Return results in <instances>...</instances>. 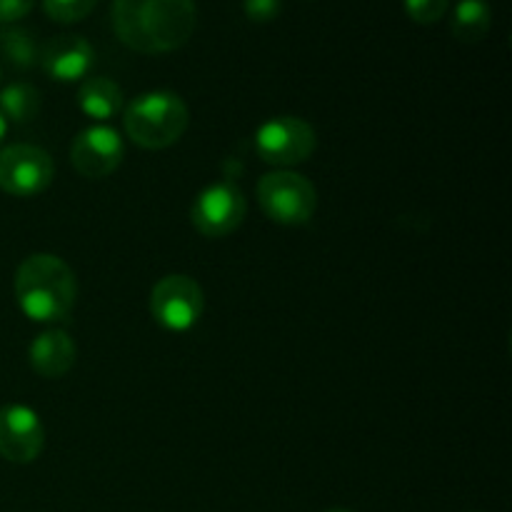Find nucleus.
<instances>
[{
	"mask_svg": "<svg viewBox=\"0 0 512 512\" xmlns=\"http://www.w3.org/2000/svg\"><path fill=\"white\" fill-rule=\"evenodd\" d=\"M188 105L170 90L143 93L125 108V133L135 145L163 150L178 143L188 128Z\"/></svg>",
	"mask_w": 512,
	"mask_h": 512,
	"instance_id": "7ed1b4c3",
	"label": "nucleus"
},
{
	"mask_svg": "<svg viewBox=\"0 0 512 512\" xmlns=\"http://www.w3.org/2000/svg\"><path fill=\"white\" fill-rule=\"evenodd\" d=\"M55 173L53 158L38 145H8L0 150V188L15 198L43 193Z\"/></svg>",
	"mask_w": 512,
	"mask_h": 512,
	"instance_id": "0eeeda50",
	"label": "nucleus"
},
{
	"mask_svg": "<svg viewBox=\"0 0 512 512\" xmlns=\"http://www.w3.org/2000/svg\"><path fill=\"white\" fill-rule=\"evenodd\" d=\"M78 105L88 118L108 120L123 108V90L110 78H88L78 93Z\"/></svg>",
	"mask_w": 512,
	"mask_h": 512,
	"instance_id": "ddd939ff",
	"label": "nucleus"
},
{
	"mask_svg": "<svg viewBox=\"0 0 512 512\" xmlns=\"http://www.w3.org/2000/svg\"><path fill=\"white\" fill-rule=\"evenodd\" d=\"M205 308L203 290L188 275H165L150 293V313L163 328L183 333L200 320Z\"/></svg>",
	"mask_w": 512,
	"mask_h": 512,
	"instance_id": "423d86ee",
	"label": "nucleus"
},
{
	"mask_svg": "<svg viewBox=\"0 0 512 512\" xmlns=\"http://www.w3.org/2000/svg\"><path fill=\"white\" fill-rule=\"evenodd\" d=\"M245 213H248V203H245L243 190L233 183H215L195 198L190 220L205 238H225L240 228Z\"/></svg>",
	"mask_w": 512,
	"mask_h": 512,
	"instance_id": "6e6552de",
	"label": "nucleus"
},
{
	"mask_svg": "<svg viewBox=\"0 0 512 512\" xmlns=\"http://www.w3.org/2000/svg\"><path fill=\"white\" fill-rule=\"evenodd\" d=\"M403 8L410 20L420 25H433L448 13L450 0H403Z\"/></svg>",
	"mask_w": 512,
	"mask_h": 512,
	"instance_id": "a211bd4d",
	"label": "nucleus"
},
{
	"mask_svg": "<svg viewBox=\"0 0 512 512\" xmlns=\"http://www.w3.org/2000/svg\"><path fill=\"white\" fill-rule=\"evenodd\" d=\"M490 25H493V10L488 0H460L453 8L450 33L460 43H480L490 33Z\"/></svg>",
	"mask_w": 512,
	"mask_h": 512,
	"instance_id": "4468645a",
	"label": "nucleus"
},
{
	"mask_svg": "<svg viewBox=\"0 0 512 512\" xmlns=\"http://www.w3.org/2000/svg\"><path fill=\"white\" fill-rule=\"evenodd\" d=\"M35 0H0V23L13 25L33 10Z\"/></svg>",
	"mask_w": 512,
	"mask_h": 512,
	"instance_id": "aec40b11",
	"label": "nucleus"
},
{
	"mask_svg": "<svg viewBox=\"0 0 512 512\" xmlns=\"http://www.w3.org/2000/svg\"><path fill=\"white\" fill-rule=\"evenodd\" d=\"M93 60V45L80 35H58L40 50V63H43L45 73L60 83H73V80L85 78L93 68Z\"/></svg>",
	"mask_w": 512,
	"mask_h": 512,
	"instance_id": "9b49d317",
	"label": "nucleus"
},
{
	"mask_svg": "<svg viewBox=\"0 0 512 512\" xmlns=\"http://www.w3.org/2000/svg\"><path fill=\"white\" fill-rule=\"evenodd\" d=\"M8 118H5L3 115V110H0V143H3L5 140V135H8Z\"/></svg>",
	"mask_w": 512,
	"mask_h": 512,
	"instance_id": "412c9836",
	"label": "nucleus"
},
{
	"mask_svg": "<svg viewBox=\"0 0 512 512\" xmlns=\"http://www.w3.org/2000/svg\"><path fill=\"white\" fill-rule=\"evenodd\" d=\"M98 0H43V10L55 23H78L88 18Z\"/></svg>",
	"mask_w": 512,
	"mask_h": 512,
	"instance_id": "f3484780",
	"label": "nucleus"
},
{
	"mask_svg": "<svg viewBox=\"0 0 512 512\" xmlns=\"http://www.w3.org/2000/svg\"><path fill=\"white\" fill-rule=\"evenodd\" d=\"M125 158V145L118 130L108 125H93L83 130L70 145V163L83 178L98 180L118 170Z\"/></svg>",
	"mask_w": 512,
	"mask_h": 512,
	"instance_id": "9d476101",
	"label": "nucleus"
},
{
	"mask_svg": "<svg viewBox=\"0 0 512 512\" xmlns=\"http://www.w3.org/2000/svg\"><path fill=\"white\" fill-rule=\"evenodd\" d=\"M0 53L18 70L33 68L40 60L38 40L30 30L20 28V25H8V28L0 30Z\"/></svg>",
	"mask_w": 512,
	"mask_h": 512,
	"instance_id": "2eb2a0df",
	"label": "nucleus"
},
{
	"mask_svg": "<svg viewBox=\"0 0 512 512\" xmlns=\"http://www.w3.org/2000/svg\"><path fill=\"white\" fill-rule=\"evenodd\" d=\"M258 203L270 220L280 225H305L318 208V193L308 178L278 170L260 178Z\"/></svg>",
	"mask_w": 512,
	"mask_h": 512,
	"instance_id": "20e7f679",
	"label": "nucleus"
},
{
	"mask_svg": "<svg viewBox=\"0 0 512 512\" xmlns=\"http://www.w3.org/2000/svg\"><path fill=\"white\" fill-rule=\"evenodd\" d=\"M75 355H78V348L65 330H45L28 348L33 370L40 378L48 380L63 378L75 365Z\"/></svg>",
	"mask_w": 512,
	"mask_h": 512,
	"instance_id": "f8f14e48",
	"label": "nucleus"
},
{
	"mask_svg": "<svg viewBox=\"0 0 512 512\" xmlns=\"http://www.w3.org/2000/svg\"><path fill=\"white\" fill-rule=\"evenodd\" d=\"M0 110L8 123H30L40 113L38 88L28 83H13L0 93Z\"/></svg>",
	"mask_w": 512,
	"mask_h": 512,
	"instance_id": "dca6fc26",
	"label": "nucleus"
},
{
	"mask_svg": "<svg viewBox=\"0 0 512 512\" xmlns=\"http://www.w3.org/2000/svg\"><path fill=\"white\" fill-rule=\"evenodd\" d=\"M113 28L135 53H173L193 38L198 5L195 0H113Z\"/></svg>",
	"mask_w": 512,
	"mask_h": 512,
	"instance_id": "f257e3e1",
	"label": "nucleus"
},
{
	"mask_svg": "<svg viewBox=\"0 0 512 512\" xmlns=\"http://www.w3.org/2000/svg\"><path fill=\"white\" fill-rule=\"evenodd\" d=\"M45 445V430L38 413L28 405L0 408V458L8 463H33Z\"/></svg>",
	"mask_w": 512,
	"mask_h": 512,
	"instance_id": "1a4fd4ad",
	"label": "nucleus"
},
{
	"mask_svg": "<svg viewBox=\"0 0 512 512\" xmlns=\"http://www.w3.org/2000/svg\"><path fill=\"white\" fill-rule=\"evenodd\" d=\"M243 10L253 23H270L283 10V0H243Z\"/></svg>",
	"mask_w": 512,
	"mask_h": 512,
	"instance_id": "6ab92c4d",
	"label": "nucleus"
},
{
	"mask_svg": "<svg viewBox=\"0 0 512 512\" xmlns=\"http://www.w3.org/2000/svg\"><path fill=\"white\" fill-rule=\"evenodd\" d=\"M315 145L318 140H315L313 125L305 123L303 118H290V115L268 120L255 133V150L260 158L280 168L305 163L315 153Z\"/></svg>",
	"mask_w": 512,
	"mask_h": 512,
	"instance_id": "39448f33",
	"label": "nucleus"
},
{
	"mask_svg": "<svg viewBox=\"0 0 512 512\" xmlns=\"http://www.w3.org/2000/svg\"><path fill=\"white\" fill-rule=\"evenodd\" d=\"M15 298L30 320L60 323L68 318L78 298L75 273L58 255H30L15 273Z\"/></svg>",
	"mask_w": 512,
	"mask_h": 512,
	"instance_id": "f03ea898",
	"label": "nucleus"
},
{
	"mask_svg": "<svg viewBox=\"0 0 512 512\" xmlns=\"http://www.w3.org/2000/svg\"><path fill=\"white\" fill-rule=\"evenodd\" d=\"M328 512H350V510H340V508H338V510H328Z\"/></svg>",
	"mask_w": 512,
	"mask_h": 512,
	"instance_id": "4be33fe9",
	"label": "nucleus"
}]
</instances>
